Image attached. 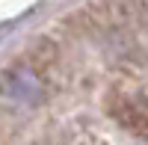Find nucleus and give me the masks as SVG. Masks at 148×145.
<instances>
[{"instance_id": "1", "label": "nucleus", "mask_w": 148, "mask_h": 145, "mask_svg": "<svg viewBox=\"0 0 148 145\" xmlns=\"http://www.w3.org/2000/svg\"><path fill=\"white\" fill-rule=\"evenodd\" d=\"M0 89H3L6 98H15V101H36L39 98V77L36 71L27 65H12L3 80H0Z\"/></svg>"}, {"instance_id": "2", "label": "nucleus", "mask_w": 148, "mask_h": 145, "mask_svg": "<svg viewBox=\"0 0 148 145\" xmlns=\"http://www.w3.org/2000/svg\"><path fill=\"white\" fill-rule=\"evenodd\" d=\"M119 118L133 133L148 136V98H127L119 110Z\"/></svg>"}]
</instances>
